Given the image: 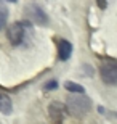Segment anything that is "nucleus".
<instances>
[{
  "instance_id": "obj_3",
  "label": "nucleus",
  "mask_w": 117,
  "mask_h": 124,
  "mask_svg": "<svg viewBox=\"0 0 117 124\" xmlns=\"http://www.w3.org/2000/svg\"><path fill=\"white\" fill-rule=\"evenodd\" d=\"M99 76L104 84L108 85H116L117 84V61L108 60L104 61L99 68Z\"/></svg>"
},
{
  "instance_id": "obj_10",
  "label": "nucleus",
  "mask_w": 117,
  "mask_h": 124,
  "mask_svg": "<svg viewBox=\"0 0 117 124\" xmlns=\"http://www.w3.org/2000/svg\"><path fill=\"white\" fill-rule=\"evenodd\" d=\"M56 87H58L56 81H50V84H47V85H45V90H50V89H56Z\"/></svg>"
},
{
  "instance_id": "obj_5",
  "label": "nucleus",
  "mask_w": 117,
  "mask_h": 124,
  "mask_svg": "<svg viewBox=\"0 0 117 124\" xmlns=\"http://www.w3.org/2000/svg\"><path fill=\"white\" fill-rule=\"evenodd\" d=\"M72 55V44L66 39H61L58 42V58L61 61H68Z\"/></svg>"
},
{
  "instance_id": "obj_9",
  "label": "nucleus",
  "mask_w": 117,
  "mask_h": 124,
  "mask_svg": "<svg viewBox=\"0 0 117 124\" xmlns=\"http://www.w3.org/2000/svg\"><path fill=\"white\" fill-rule=\"evenodd\" d=\"M7 19H8V11L3 7H0V31L7 26Z\"/></svg>"
},
{
  "instance_id": "obj_7",
  "label": "nucleus",
  "mask_w": 117,
  "mask_h": 124,
  "mask_svg": "<svg viewBox=\"0 0 117 124\" xmlns=\"http://www.w3.org/2000/svg\"><path fill=\"white\" fill-rule=\"evenodd\" d=\"M11 110H13V103H11V100H10L5 93H0V111H2L3 115H10Z\"/></svg>"
},
{
  "instance_id": "obj_8",
  "label": "nucleus",
  "mask_w": 117,
  "mask_h": 124,
  "mask_svg": "<svg viewBox=\"0 0 117 124\" xmlns=\"http://www.w3.org/2000/svg\"><path fill=\"white\" fill-rule=\"evenodd\" d=\"M64 87H66V90H69L71 93H83L85 92V89L82 87V85L74 84V82H71V81H68V82L64 84Z\"/></svg>"
},
{
  "instance_id": "obj_2",
  "label": "nucleus",
  "mask_w": 117,
  "mask_h": 124,
  "mask_svg": "<svg viewBox=\"0 0 117 124\" xmlns=\"http://www.w3.org/2000/svg\"><path fill=\"white\" fill-rule=\"evenodd\" d=\"M29 32H31V24L27 21H16V23H13L8 28L7 36H8V40L13 45H21L26 40Z\"/></svg>"
},
{
  "instance_id": "obj_4",
  "label": "nucleus",
  "mask_w": 117,
  "mask_h": 124,
  "mask_svg": "<svg viewBox=\"0 0 117 124\" xmlns=\"http://www.w3.org/2000/svg\"><path fill=\"white\" fill-rule=\"evenodd\" d=\"M26 16L31 19V21H34L35 24H39V26L48 24V16H47V13L40 7H37V5H34V3H31L26 8Z\"/></svg>"
},
{
  "instance_id": "obj_6",
  "label": "nucleus",
  "mask_w": 117,
  "mask_h": 124,
  "mask_svg": "<svg viewBox=\"0 0 117 124\" xmlns=\"http://www.w3.org/2000/svg\"><path fill=\"white\" fill-rule=\"evenodd\" d=\"M48 108H50V110H48V111H50V116H51V118H53L56 123H59V121L63 119V116H64V108H66V106H63L61 103H58V101H55V103H51Z\"/></svg>"
},
{
  "instance_id": "obj_1",
  "label": "nucleus",
  "mask_w": 117,
  "mask_h": 124,
  "mask_svg": "<svg viewBox=\"0 0 117 124\" xmlns=\"http://www.w3.org/2000/svg\"><path fill=\"white\" fill-rule=\"evenodd\" d=\"M90 98L83 93H72L66 101V108L72 116H83L90 110Z\"/></svg>"
},
{
  "instance_id": "obj_11",
  "label": "nucleus",
  "mask_w": 117,
  "mask_h": 124,
  "mask_svg": "<svg viewBox=\"0 0 117 124\" xmlns=\"http://www.w3.org/2000/svg\"><path fill=\"white\" fill-rule=\"evenodd\" d=\"M98 5H99V8H106V5H108V0H98Z\"/></svg>"
},
{
  "instance_id": "obj_12",
  "label": "nucleus",
  "mask_w": 117,
  "mask_h": 124,
  "mask_svg": "<svg viewBox=\"0 0 117 124\" xmlns=\"http://www.w3.org/2000/svg\"><path fill=\"white\" fill-rule=\"evenodd\" d=\"M8 2H16V0H8Z\"/></svg>"
}]
</instances>
